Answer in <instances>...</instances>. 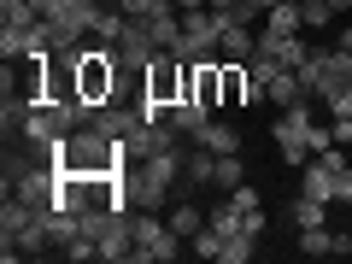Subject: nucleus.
Listing matches in <instances>:
<instances>
[{"instance_id": "nucleus-1", "label": "nucleus", "mask_w": 352, "mask_h": 264, "mask_svg": "<svg viewBox=\"0 0 352 264\" xmlns=\"http://www.w3.org/2000/svg\"><path fill=\"white\" fill-rule=\"evenodd\" d=\"M76 94H82L88 106L118 100V47H106V41L82 47V59H76Z\"/></svg>"}, {"instance_id": "nucleus-2", "label": "nucleus", "mask_w": 352, "mask_h": 264, "mask_svg": "<svg viewBox=\"0 0 352 264\" xmlns=\"http://www.w3.org/2000/svg\"><path fill=\"white\" fill-rule=\"evenodd\" d=\"M311 124H317V100H300L288 106V112L276 118V153L288 159V170H300V164H311Z\"/></svg>"}, {"instance_id": "nucleus-3", "label": "nucleus", "mask_w": 352, "mask_h": 264, "mask_svg": "<svg viewBox=\"0 0 352 264\" xmlns=\"http://www.w3.org/2000/svg\"><path fill=\"white\" fill-rule=\"evenodd\" d=\"M346 82H352V53L346 47H311V59L300 65L305 100H323L329 88H346Z\"/></svg>"}, {"instance_id": "nucleus-4", "label": "nucleus", "mask_w": 352, "mask_h": 264, "mask_svg": "<svg viewBox=\"0 0 352 264\" xmlns=\"http://www.w3.org/2000/svg\"><path fill=\"white\" fill-rule=\"evenodd\" d=\"M182 247L188 241L176 235L170 223H159L153 212H135V258L141 264H170V258H182Z\"/></svg>"}, {"instance_id": "nucleus-5", "label": "nucleus", "mask_w": 352, "mask_h": 264, "mask_svg": "<svg viewBox=\"0 0 352 264\" xmlns=\"http://www.w3.org/2000/svg\"><path fill=\"white\" fill-rule=\"evenodd\" d=\"M300 252H305V258H329V252L346 258V252H352V235H346V229H329V223L300 229Z\"/></svg>"}, {"instance_id": "nucleus-6", "label": "nucleus", "mask_w": 352, "mask_h": 264, "mask_svg": "<svg viewBox=\"0 0 352 264\" xmlns=\"http://www.w3.org/2000/svg\"><path fill=\"white\" fill-rule=\"evenodd\" d=\"M252 53H258V30H252V24H223V41H217V59H235V65H247Z\"/></svg>"}, {"instance_id": "nucleus-7", "label": "nucleus", "mask_w": 352, "mask_h": 264, "mask_svg": "<svg viewBox=\"0 0 352 264\" xmlns=\"http://www.w3.org/2000/svg\"><path fill=\"white\" fill-rule=\"evenodd\" d=\"M170 124L182 129L188 141H194V135H200L206 124H212V106H206V100H194V94H188V100H176V106H170Z\"/></svg>"}, {"instance_id": "nucleus-8", "label": "nucleus", "mask_w": 352, "mask_h": 264, "mask_svg": "<svg viewBox=\"0 0 352 264\" xmlns=\"http://www.w3.org/2000/svg\"><path fill=\"white\" fill-rule=\"evenodd\" d=\"M264 100H270V106H282V112H288V106H300V100H305L300 71H276L270 82H264Z\"/></svg>"}, {"instance_id": "nucleus-9", "label": "nucleus", "mask_w": 352, "mask_h": 264, "mask_svg": "<svg viewBox=\"0 0 352 264\" xmlns=\"http://www.w3.org/2000/svg\"><path fill=\"white\" fill-rule=\"evenodd\" d=\"M194 141H200L206 153H241V129H235V124H223V118H212V124H206Z\"/></svg>"}, {"instance_id": "nucleus-10", "label": "nucleus", "mask_w": 352, "mask_h": 264, "mask_svg": "<svg viewBox=\"0 0 352 264\" xmlns=\"http://www.w3.org/2000/svg\"><path fill=\"white\" fill-rule=\"evenodd\" d=\"M212 170H217V153H206L200 141H194V153L182 159V182H188V188H212Z\"/></svg>"}, {"instance_id": "nucleus-11", "label": "nucleus", "mask_w": 352, "mask_h": 264, "mask_svg": "<svg viewBox=\"0 0 352 264\" xmlns=\"http://www.w3.org/2000/svg\"><path fill=\"white\" fill-rule=\"evenodd\" d=\"M300 194H311V200H335V170L329 164H300Z\"/></svg>"}, {"instance_id": "nucleus-12", "label": "nucleus", "mask_w": 352, "mask_h": 264, "mask_svg": "<svg viewBox=\"0 0 352 264\" xmlns=\"http://www.w3.org/2000/svg\"><path fill=\"white\" fill-rule=\"evenodd\" d=\"M264 30H270V36H300V30H305V18H300V6L276 0V6L264 12Z\"/></svg>"}, {"instance_id": "nucleus-13", "label": "nucleus", "mask_w": 352, "mask_h": 264, "mask_svg": "<svg viewBox=\"0 0 352 264\" xmlns=\"http://www.w3.org/2000/svg\"><path fill=\"white\" fill-rule=\"evenodd\" d=\"M241 182H247V164H241V153H217V170H212V188L235 194Z\"/></svg>"}, {"instance_id": "nucleus-14", "label": "nucleus", "mask_w": 352, "mask_h": 264, "mask_svg": "<svg viewBox=\"0 0 352 264\" xmlns=\"http://www.w3.org/2000/svg\"><path fill=\"white\" fill-rule=\"evenodd\" d=\"M170 229H176L182 241H188V235H200V229H206L200 206H194V200H176V206H170Z\"/></svg>"}, {"instance_id": "nucleus-15", "label": "nucleus", "mask_w": 352, "mask_h": 264, "mask_svg": "<svg viewBox=\"0 0 352 264\" xmlns=\"http://www.w3.org/2000/svg\"><path fill=\"white\" fill-rule=\"evenodd\" d=\"M124 30H129L124 6H106V12H100V24H94V41H106V47H118V41H124Z\"/></svg>"}, {"instance_id": "nucleus-16", "label": "nucleus", "mask_w": 352, "mask_h": 264, "mask_svg": "<svg viewBox=\"0 0 352 264\" xmlns=\"http://www.w3.org/2000/svg\"><path fill=\"white\" fill-rule=\"evenodd\" d=\"M317 223H329V200L300 194V200H294V229H317Z\"/></svg>"}, {"instance_id": "nucleus-17", "label": "nucleus", "mask_w": 352, "mask_h": 264, "mask_svg": "<svg viewBox=\"0 0 352 264\" xmlns=\"http://www.w3.org/2000/svg\"><path fill=\"white\" fill-rule=\"evenodd\" d=\"M317 106H323V112L335 118V124H352V82H346V88H329V94H323Z\"/></svg>"}, {"instance_id": "nucleus-18", "label": "nucleus", "mask_w": 352, "mask_h": 264, "mask_svg": "<svg viewBox=\"0 0 352 264\" xmlns=\"http://www.w3.org/2000/svg\"><path fill=\"white\" fill-rule=\"evenodd\" d=\"M188 252H200V258H223V235H217V229L206 223L200 235H188Z\"/></svg>"}, {"instance_id": "nucleus-19", "label": "nucleus", "mask_w": 352, "mask_h": 264, "mask_svg": "<svg viewBox=\"0 0 352 264\" xmlns=\"http://www.w3.org/2000/svg\"><path fill=\"white\" fill-rule=\"evenodd\" d=\"M300 18H305V30H329L335 24V6H329V0H305Z\"/></svg>"}, {"instance_id": "nucleus-20", "label": "nucleus", "mask_w": 352, "mask_h": 264, "mask_svg": "<svg viewBox=\"0 0 352 264\" xmlns=\"http://www.w3.org/2000/svg\"><path fill=\"white\" fill-rule=\"evenodd\" d=\"M252 247H258L252 235H229V241H223V264H247V258H252Z\"/></svg>"}, {"instance_id": "nucleus-21", "label": "nucleus", "mask_w": 352, "mask_h": 264, "mask_svg": "<svg viewBox=\"0 0 352 264\" xmlns=\"http://www.w3.org/2000/svg\"><path fill=\"white\" fill-rule=\"evenodd\" d=\"M118 6H124V18H153V12H164V6H176V0H118Z\"/></svg>"}, {"instance_id": "nucleus-22", "label": "nucleus", "mask_w": 352, "mask_h": 264, "mask_svg": "<svg viewBox=\"0 0 352 264\" xmlns=\"http://www.w3.org/2000/svg\"><path fill=\"white\" fill-rule=\"evenodd\" d=\"M335 200H340V206H352V164L335 176Z\"/></svg>"}, {"instance_id": "nucleus-23", "label": "nucleus", "mask_w": 352, "mask_h": 264, "mask_svg": "<svg viewBox=\"0 0 352 264\" xmlns=\"http://www.w3.org/2000/svg\"><path fill=\"white\" fill-rule=\"evenodd\" d=\"M200 6H212V0H176V12H200Z\"/></svg>"}, {"instance_id": "nucleus-24", "label": "nucleus", "mask_w": 352, "mask_h": 264, "mask_svg": "<svg viewBox=\"0 0 352 264\" xmlns=\"http://www.w3.org/2000/svg\"><path fill=\"white\" fill-rule=\"evenodd\" d=\"M340 47H346V53H352V24H346V30H340Z\"/></svg>"}, {"instance_id": "nucleus-25", "label": "nucleus", "mask_w": 352, "mask_h": 264, "mask_svg": "<svg viewBox=\"0 0 352 264\" xmlns=\"http://www.w3.org/2000/svg\"><path fill=\"white\" fill-rule=\"evenodd\" d=\"M329 6H335V12H346V6H352V0H329Z\"/></svg>"}, {"instance_id": "nucleus-26", "label": "nucleus", "mask_w": 352, "mask_h": 264, "mask_svg": "<svg viewBox=\"0 0 352 264\" xmlns=\"http://www.w3.org/2000/svg\"><path fill=\"white\" fill-rule=\"evenodd\" d=\"M100 6H118V0H100Z\"/></svg>"}]
</instances>
